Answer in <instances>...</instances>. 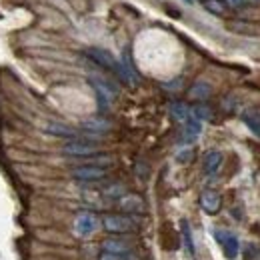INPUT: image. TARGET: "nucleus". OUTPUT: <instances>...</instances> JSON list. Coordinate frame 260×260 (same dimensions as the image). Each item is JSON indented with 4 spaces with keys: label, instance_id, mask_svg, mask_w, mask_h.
Masks as SVG:
<instances>
[{
    "label": "nucleus",
    "instance_id": "423d86ee",
    "mask_svg": "<svg viewBox=\"0 0 260 260\" xmlns=\"http://www.w3.org/2000/svg\"><path fill=\"white\" fill-rule=\"evenodd\" d=\"M90 84H92V88L96 90V98H98V102H100V106H102V108H108L110 102H112V98L116 96V88L110 86L108 82L100 80V78H90Z\"/></svg>",
    "mask_w": 260,
    "mask_h": 260
},
{
    "label": "nucleus",
    "instance_id": "1a4fd4ad",
    "mask_svg": "<svg viewBox=\"0 0 260 260\" xmlns=\"http://www.w3.org/2000/svg\"><path fill=\"white\" fill-rule=\"evenodd\" d=\"M44 132L46 134H52V136H60V138H76V130L68 124H62V122H46L44 124Z\"/></svg>",
    "mask_w": 260,
    "mask_h": 260
},
{
    "label": "nucleus",
    "instance_id": "ddd939ff",
    "mask_svg": "<svg viewBox=\"0 0 260 260\" xmlns=\"http://www.w3.org/2000/svg\"><path fill=\"white\" fill-rule=\"evenodd\" d=\"M200 130H202V122L190 116L186 122H184V132H182V140L184 142H194L196 138L200 136Z\"/></svg>",
    "mask_w": 260,
    "mask_h": 260
},
{
    "label": "nucleus",
    "instance_id": "9b49d317",
    "mask_svg": "<svg viewBox=\"0 0 260 260\" xmlns=\"http://www.w3.org/2000/svg\"><path fill=\"white\" fill-rule=\"evenodd\" d=\"M204 172L206 174H216L222 166V152L220 150H208L204 156Z\"/></svg>",
    "mask_w": 260,
    "mask_h": 260
},
{
    "label": "nucleus",
    "instance_id": "f03ea898",
    "mask_svg": "<svg viewBox=\"0 0 260 260\" xmlns=\"http://www.w3.org/2000/svg\"><path fill=\"white\" fill-rule=\"evenodd\" d=\"M98 152V146L88 142V140H68L64 146H62V154L66 156H76V158H84V156H92Z\"/></svg>",
    "mask_w": 260,
    "mask_h": 260
},
{
    "label": "nucleus",
    "instance_id": "aec40b11",
    "mask_svg": "<svg viewBox=\"0 0 260 260\" xmlns=\"http://www.w3.org/2000/svg\"><path fill=\"white\" fill-rule=\"evenodd\" d=\"M98 260H134L132 254H116V252H102Z\"/></svg>",
    "mask_w": 260,
    "mask_h": 260
},
{
    "label": "nucleus",
    "instance_id": "0eeeda50",
    "mask_svg": "<svg viewBox=\"0 0 260 260\" xmlns=\"http://www.w3.org/2000/svg\"><path fill=\"white\" fill-rule=\"evenodd\" d=\"M222 206V196L218 194L216 190H204L200 194V208L206 214H216Z\"/></svg>",
    "mask_w": 260,
    "mask_h": 260
},
{
    "label": "nucleus",
    "instance_id": "f8f14e48",
    "mask_svg": "<svg viewBox=\"0 0 260 260\" xmlns=\"http://www.w3.org/2000/svg\"><path fill=\"white\" fill-rule=\"evenodd\" d=\"M242 120L244 124L248 126V130L254 134V136H260V110L258 108H246L242 112Z\"/></svg>",
    "mask_w": 260,
    "mask_h": 260
},
{
    "label": "nucleus",
    "instance_id": "2eb2a0df",
    "mask_svg": "<svg viewBox=\"0 0 260 260\" xmlns=\"http://www.w3.org/2000/svg\"><path fill=\"white\" fill-rule=\"evenodd\" d=\"M82 128L92 132V134H100V132L110 130V122L104 120V118H88V120L82 122Z\"/></svg>",
    "mask_w": 260,
    "mask_h": 260
},
{
    "label": "nucleus",
    "instance_id": "dca6fc26",
    "mask_svg": "<svg viewBox=\"0 0 260 260\" xmlns=\"http://www.w3.org/2000/svg\"><path fill=\"white\" fill-rule=\"evenodd\" d=\"M170 114L174 120L178 122H186L190 118V108L184 104V102H172L170 104Z\"/></svg>",
    "mask_w": 260,
    "mask_h": 260
},
{
    "label": "nucleus",
    "instance_id": "412c9836",
    "mask_svg": "<svg viewBox=\"0 0 260 260\" xmlns=\"http://www.w3.org/2000/svg\"><path fill=\"white\" fill-rule=\"evenodd\" d=\"M192 156H194V150H192V148H184V150H180V152L176 154V160L180 164H186L192 160Z\"/></svg>",
    "mask_w": 260,
    "mask_h": 260
},
{
    "label": "nucleus",
    "instance_id": "a211bd4d",
    "mask_svg": "<svg viewBox=\"0 0 260 260\" xmlns=\"http://www.w3.org/2000/svg\"><path fill=\"white\" fill-rule=\"evenodd\" d=\"M204 8L212 14H222L224 12V2L220 0H204Z\"/></svg>",
    "mask_w": 260,
    "mask_h": 260
},
{
    "label": "nucleus",
    "instance_id": "39448f33",
    "mask_svg": "<svg viewBox=\"0 0 260 260\" xmlns=\"http://www.w3.org/2000/svg\"><path fill=\"white\" fill-rule=\"evenodd\" d=\"M98 228V218L92 212H80L74 220V230L78 236H90L94 230Z\"/></svg>",
    "mask_w": 260,
    "mask_h": 260
},
{
    "label": "nucleus",
    "instance_id": "7ed1b4c3",
    "mask_svg": "<svg viewBox=\"0 0 260 260\" xmlns=\"http://www.w3.org/2000/svg\"><path fill=\"white\" fill-rule=\"evenodd\" d=\"M214 236H216V242L222 246V250H224V254H226L228 258H236L238 256L240 244H238V238H236L234 232L224 230V228H216L214 230Z\"/></svg>",
    "mask_w": 260,
    "mask_h": 260
},
{
    "label": "nucleus",
    "instance_id": "f3484780",
    "mask_svg": "<svg viewBox=\"0 0 260 260\" xmlns=\"http://www.w3.org/2000/svg\"><path fill=\"white\" fill-rule=\"evenodd\" d=\"M190 116L198 118L200 122H202V120H210V118H212V110H210L208 106H204V104H196L194 108L190 110Z\"/></svg>",
    "mask_w": 260,
    "mask_h": 260
},
{
    "label": "nucleus",
    "instance_id": "6ab92c4d",
    "mask_svg": "<svg viewBox=\"0 0 260 260\" xmlns=\"http://www.w3.org/2000/svg\"><path fill=\"white\" fill-rule=\"evenodd\" d=\"M182 236H184V244H186L188 252H190V254H194V244H192V236H190V226H188V222H186V220L182 222Z\"/></svg>",
    "mask_w": 260,
    "mask_h": 260
},
{
    "label": "nucleus",
    "instance_id": "4468645a",
    "mask_svg": "<svg viewBox=\"0 0 260 260\" xmlns=\"http://www.w3.org/2000/svg\"><path fill=\"white\" fill-rule=\"evenodd\" d=\"M102 250L104 252H116V254H128L130 244L124 240H118V238H108L102 242Z\"/></svg>",
    "mask_w": 260,
    "mask_h": 260
},
{
    "label": "nucleus",
    "instance_id": "4be33fe9",
    "mask_svg": "<svg viewBox=\"0 0 260 260\" xmlns=\"http://www.w3.org/2000/svg\"><path fill=\"white\" fill-rule=\"evenodd\" d=\"M224 4H228L230 8H240L244 4V0H224Z\"/></svg>",
    "mask_w": 260,
    "mask_h": 260
},
{
    "label": "nucleus",
    "instance_id": "5701e85b",
    "mask_svg": "<svg viewBox=\"0 0 260 260\" xmlns=\"http://www.w3.org/2000/svg\"><path fill=\"white\" fill-rule=\"evenodd\" d=\"M252 2H258V0H252Z\"/></svg>",
    "mask_w": 260,
    "mask_h": 260
},
{
    "label": "nucleus",
    "instance_id": "f257e3e1",
    "mask_svg": "<svg viewBox=\"0 0 260 260\" xmlns=\"http://www.w3.org/2000/svg\"><path fill=\"white\" fill-rule=\"evenodd\" d=\"M102 226L106 228L112 234H126L136 228V222L130 216H122V214H108L102 218Z\"/></svg>",
    "mask_w": 260,
    "mask_h": 260
},
{
    "label": "nucleus",
    "instance_id": "6e6552de",
    "mask_svg": "<svg viewBox=\"0 0 260 260\" xmlns=\"http://www.w3.org/2000/svg\"><path fill=\"white\" fill-rule=\"evenodd\" d=\"M118 206H120L124 212H128V214H140V212L144 210V200L138 194H124V196H120Z\"/></svg>",
    "mask_w": 260,
    "mask_h": 260
},
{
    "label": "nucleus",
    "instance_id": "20e7f679",
    "mask_svg": "<svg viewBox=\"0 0 260 260\" xmlns=\"http://www.w3.org/2000/svg\"><path fill=\"white\" fill-rule=\"evenodd\" d=\"M72 178L82 180V182H96V180L106 178V168L98 164H84L72 170Z\"/></svg>",
    "mask_w": 260,
    "mask_h": 260
},
{
    "label": "nucleus",
    "instance_id": "9d476101",
    "mask_svg": "<svg viewBox=\"0 0 260 260\" xmlns=\"http://www.w3.org/2000/svg\"><path fill=\"white\" fill-rule=\"evenodd\" d=\"M210 94H212V86H210L208 82H204V80L194 82V84L190 86V90H188V98H190V100H198V102L208 100Z\"/></svg>",
    "mask_w": 260,
    "mask_h": 260
}]
</instances>
